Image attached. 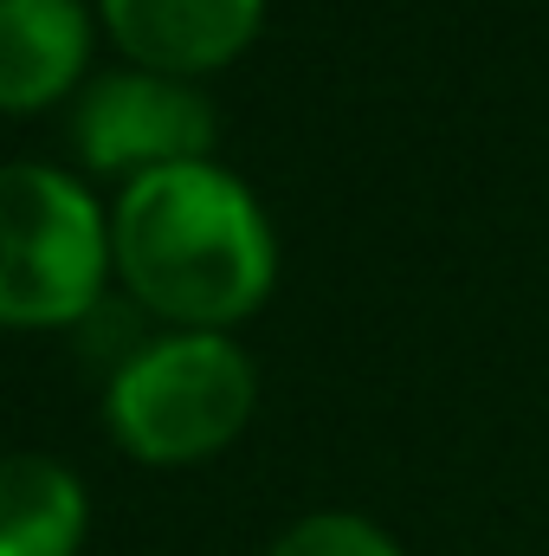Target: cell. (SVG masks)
I'll return each instance as SVG.
<instances>
[{
    "label": "cell",
    "mask_w": 549,
    "mask_h": 556,
    "mask_svg": "<svg viewBox=\"0 0 549 556\" xmlns=\"http://www.w3.org/2000/svg\"><path fill=\"white\" fill-rule=\"evenodd\" d=\"M85 485L46 453L0 459V556H78L85 544Z\"/></svg>",
    "instance_id": "obj_7"
},
{
    "label": "cell",
    "mask_w": 549,
    "mask_h": 556,
    "mask_svg": "<svg viewBox=\"0 0 549 556\" xmlns=\"http://www.w3.org/2000/svg\"><path fill=\"white\" fill-rule=\"evenodd\" d=\"M72 149L98 175H155L181 162H207L214 149V104L155 72H111L72 111Z\"/></svg>",
    "instance_id": "obj_4"
},
{
    "label": "cell",
    "mask_w": 549,
    "mask_h": 556,
    "mask_svg": "<svg viewBox=\"0 0 549 556\" xmlns=\"http://www.w3.org/2000/svg\"><path fill=\"white\" fill-rule=\"evenodd\" d=\"M266 20V0H104L111 39L155 78H194L233 65Z\"/></svg>",
    "instance_id": "obj_5"
},
{
    "label": "cell",
    "mask_w": 549,
    "mask_h": 556,
    "mask_svg": "<svg viewBox=\"0 0 549 556\" xmlns=\"http://www.w3.org/2000/svg\"><path fill=\"white\" fill-rule=\"evenodd\" d=\"M253 363L220 330H175L162 343H142L111 376L104 420L124 453L149 466L207 459L253 420Z\"/></svg>",
    "instance_id": "obj_2"
},
{
    "label": "cell",
    "mask_w": 549,
    "mask_h": 556,
    "mask_svg": "<svg viewBox=\"0 0 549 556\" xmlns=\"http://www.w3.org/2000/svg\"><path fill=\"white\" fill-rule=\"evenodd\" d=\"M104 266H111V227L98 201L46 162H7L0 168V324L7 330L78 324L98 304Z\"/></svg>",
    "instance_id": "obj_3"
},
{
    "label": "cell",
    "mask_w": 549,
    "mask_h": 556,
    "mask_svg": "<svg viewBox=\"0 0 549 556\" xmlns=\"http://www.w3.org/2000/svg\"><path fill=\"white\" fill-rule=\"evenodd\" d=\"M272 556H401V551L388 544V531H375L356 511H317V518H297L272 544Z\"/></svg>",
    "instance_id": "obj_8"
},
{
    "label": "cell",
    "mask_w": 549,
    "mask_h": 556,
    "mask_svg": "<svg viewBox=\"0 0 549 556\" xmlns=\"http://www.w3.org/2000/svg\"><path fill=\"white\" fill-rule=\"evenodd\" d=\"M91 59L78 0H0V111L59 104Z\"/></svg>",
    "instance_id": "obj_6"
},
{
    "label": "cell",
    "mask_w": 549,
    "mask_h": 556,
    "mask_svg": "<svg viewBox=\"0 0 549 556\" xmlns=\"http://www.w3.org/2000/svg\"><path fill=\"white\" fill-rule=\"evenodd\" d=\"M111 260L155 317L188 330L253 317L278 278L259 201L214 162L137 175L111 214Z\"/></svg>",
    "instance_id": "obj_1"
}]
</instances>
